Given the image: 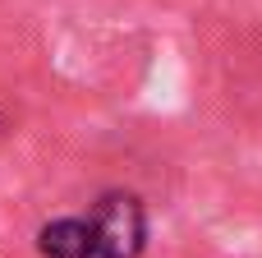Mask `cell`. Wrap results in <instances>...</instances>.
<instances>
[{"label":"cell","mask_w":262,"mask_h":258,"mask_svg":"<svg viewBox=\"0 0 262 258\" xmlns=\"http://www.w3.org/2000/svg\"><path fill=\"white\" fill-rule=\"evenodd\" d=\"M92 231H97V258H138L147 240L143 203L134 194H106L92 212Z\"/></svg>","instance_id":"obj_1"},{"label":"cell","mask_w":262,"mask_h":258,"mask_svg":"<svg viewBox=\"0 0 262 258\" xmlns=\"http://www.w3.org/2000/svg\"><path fill=\"white\" fill-rule=\"evenodd\" d=\"M37 249L46 258H97V231H92V217H60L51 226H41L37 235Z\"/></svg>","instance_id":"obj_2"}]
</instances>
